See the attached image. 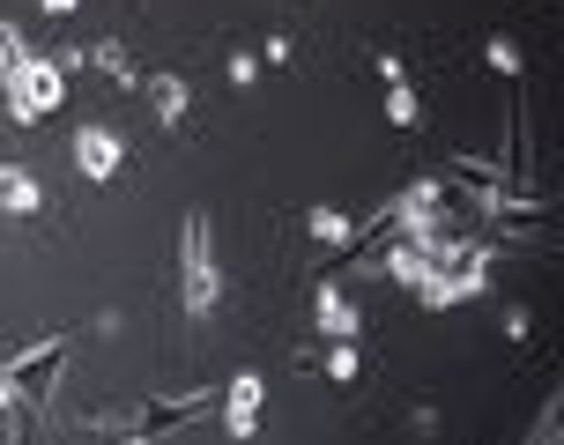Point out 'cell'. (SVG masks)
I'll use <instances>...</instances> for the list:
<instances>
[{"instance_id":"obj_1","label":"cell","mask_w":564,"mask_h":445,"mask_svg":"<svg viewBox=\"0 0 564 445\" xmlns=\"http://www.w3.org/2000/svg\"><path fill=\"white\" fill-rule=\"evenodd\" d=\"M224 297V282H216V246H208V216H186V312L208 319Z\"/></svg>"},{"instance_id":"obj_2","label":"cell","mask_w":564,"mask_h":445,"mask_svg":"<svg viewBox=\"0 0 564 445\" xmlns=\"http://www.w3.org/2000/svg\"><path fill=\"white\" fill-rule=\"evenodd\" d=\"M59 83H67V75H59L53 59H15V67H8V97H15L23 119H45V111L59 105Z\"/></svg>"},{"instance_id":"obj_3","label":"cell","mask_w":564,"mask_h":445,"mask_svg":"<svg viewBox=\"0 0 564 445\" xmlns=\"http://www.w3.org/2000/svg\"><path fill=\"white\" fill-rule=\"evenodd\" d=\"M75 156H83L89 178H112V171H119V134H105V127H83V134H75Z\"/></svg>"},{"instance_id":"obj_4","label":"cell","mask_w":564,"mask_h":445,"mask_svg":"<svg viewBox=\"0 0 564 445\" xmlns=\"http://www.w3.org/2000/svg\"><path fill=\"white\" fill-rule=\"evenodd\" d=\"M0 216H37V178L0 164Z\"/></svg>"},{"instance_id":"obj_5","label":"cell","mask_w":564,"mask_h":445,"mask_svg":"<svg viewBox=\"0 0 564 445\" xmlns=\"http://www.w3.org/2000/svg\"><path fill=\"white\" fill-rule=\"evenodd\" d=\"M224 401H230V409H224V416H230V431L246 438V431L260 423V379H230V393H224Z\"/></svg>"},{"instance_id":"obj_6","label":"cell","mask_w":564,"mask_h":445,"mask_svg":"<svg viewBox=\"0 0 564 445\" xmlns=\"http://www.w3.org/2000/svg\"><path fill=\"white\" fill-rule=\"evenodd\" d=\"M319 327L335 334V341H357V312H349V297H341L335 282L319 290Z\"/></svg>"},{"instance_id":"obj_7","label":"cell","mask_w":564,"mask_h":445,"mask_svg":"<svg viewBox=\"0 0 564 445\" xmlns=\"http://www.w3.org/2000/svg\"><path fill=\"white\" fill-rule=\"evenodd\" d=\"M149 97H156V111H164V119H186V83L156 75V83H149Z\"/></svg>"},{"instance_id":"obj_8","label":"cell","mask_w":564,"mask_h":445,"mask_svg":"<svg viewBox=\"0 0 564 445\" xmlns=\"http://www.w3.org/2000/svg\"><path fill=\"white\" fill-rule=\"evenodd\" d=\"M15 59H23V53H15V37L0 30V83H8V67H15Z\"/></svg>"},{"instance_id":"obj_9","label":"cell","mask_w":564,"mask_h":445,"mask_svg":"<svg viewBox=\"0 0 564 445\" xmlns=\"http://www.w3.org/2000/svg\"><path fill=\"white\" fill-rule=\"evenodd\" d=\"M0 401H8V387H0Z\"/></svg>"}]
</instances>
